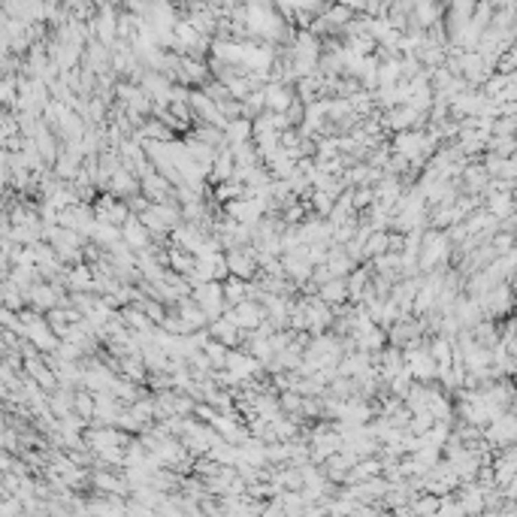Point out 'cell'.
<instances>
[{"mask_svg": "<svg viewBox=\"0 0 517 517\" xmlns=\"http://www.w3.org/2000/svg\"><path fill=\"white\" fill-rule=\"evenodd\" d=\"M318 296L327 302V306H336V302H345L348 296V281H339V278H330L327 285H321Z\"/></svg>", "mask_w": 517, "mask_h": 517, "instance_id": "8", "label": "cell"}, {"mask_svg": "<svg viewBox=\"0 0 517 517\" xmlns=\"http://www.w3.org/2000/svg\"><path fill=\"white\" fill-rule=\"evenodd\" d=\"M94 215H97V221H103V224H116L121 227L131 218V209H127V203H118L116 200V194H103L100 200L94 203Z\"/></svg>", "mask_w": 517, "mask_h": 517, "instance_id": "2", "label": "cell"}, {"mask_svg": "<svg viewBox=\"0 0 517 517\" xmlns=\"http://www.w3.org/2000/svg\"><path fill=\"white\" fill-rule=\"evenodd\" d=\"M430 508H436V499H424V503L417 505V512H430Z\"/></svg>", "mask_w": 517, "mask_h": 517, "instance_id": "15", "label": "cell"}, {"mask_svg": "<svg viewBox=\"0 0 517 517\" xmlns=\"http://www.w3.org/2000/svg\"><path fill=\"white\" fill-rule=\"evenodd\" d=\"M227 348H230V345H227V342H221V339H215V336H212V339L206 342V345H203V354H206L209 360H212V366H218V369H221V366H227V354H230V351H227Z\"/></svg>", "mask_w": 517, "mask_h": 517, "instance_id": "10", "label": "cell"}, {"mask_svg": "<svg viewBox=\"0 0 517 517\" xmlns=\"http://www.w3.org/2000/svg\"><path fill=\"white\" fill-rule=\"evenodd\" d=\"M121 239H124L133 252H142V248L151 245V230L142 224L140 215H131L124 224H121Z\"/></svg>", "mask_w": 517, "mask_h": 517, "instance_id": "4", "label": "cell"}, {"mask_svg": "<svg viewBox=\"0 0 517 517\" xmlns=\"http://www.w3.org/2000/svg\"><path fill=\"white\" fill-rule=\"evenodd\" d=\"M224 136H227V142H230V146L254 140V121L252 118H233L230 124L224 127Z\"/></svg>", "mask_w": 517, "mask_h": 517, "instance_id": "7", "label": "cell"}, {"mask_svg": "<svg viewBox=\"0 0 517 517\" xmlns=\"http://www.w3.org/2000/svg\"><path fill=\"white\" fill-rule=\"evenodd\" d=\"M432 357H439V360H448V345L445 342H436V345H432Z\"/></svg>", "mask_w": 517, "mask_h": 517, "instance_id": "14", "label": "cell"}, {"mask_svg": "<svg viewBox=\"0 0 517 517\" xmlns=\"http://www.w3.org/2000/svg\"><path fill=\"white\" fill-rule=\"evenodd\" d=\"M266 106H272L276 112H281V109L291 106V97H287L281 88H270V91H266Z\"/></svg>", "mask_w": 517, "mask_h": 517, "instance_id": "13", "label": "cell"}, {"mask_svg": "<svg viewBox=\"0 0 517 517\" xmlns=\"http://www.w3.org/2000/svg\"><path fill=\"white\" fill-rule=\"evenodd\" d=\"M94 487L97 490H109L112 496H116V493L124 496V493L131 490V484H127V478H116V475H109V472H97L94 475Z\"/></svg>", "mask_w": 517, "mask_h": 517, "instance_id": "9", "label": "cell"}, {"mask_svg": "<svg viewBox=\"0 0 517 517\" xmlns=\"http://www.w3.org/2000/svg\"><path fill=\"white\" fill-rule=\"evenodd\" d=\"M406 360H408V372H412V378H417V382H427V378L436 375V366H432V360L424 351H406Z\"/></svg>", "mask_w": 517, "mask_h": 517, "instance_id": "6", "label": "cell"}, {"mask_svg": "<svg viewBox=\"0 0 517 517\" xmlns=\"http://www.w3.org/2000/svg\"><path fill=\"white\" fill-rule=\"evenodd\" d=\"M387 245H390L387 233H384V230H375V233H372V236L366 239V245H363V257H378Z\"/></svg>", "mask_w": 517, "mask_h": 517, "instance_id": "12", "label": "cell"}, {"mask_svg": "<svg viewBox=\"0 0 517 517\" xmlns=\"http://www.w3.org/2000/svg\"><path fill=\"white\" fill-rule=\"evenodd\" d=\"M194 300L200 302L203 309H206V315H209V321H215V318H221L224 315V300H227V294H224V285L221 281H203V285H197L194 287Z\"/></svg>", "mask_w": 517, "mask_h": 517, "instance_id": "1", "label": "cell"}, {"mask_svg": "<svg viewBox=\"0 0 517 517\" xmlns=\"http://www.w3.org/2000/svg\"><path fill=\"white\" fill-rule=\"evenodd\" d=\"M233 318H236V324L242 327V330H257V327L263 324V309L257 306L254 300H242L236 302V306H230Z\"/></svg>", "mask_w": 517, "mask_h": 517, "instance_id": "5", "label": "cell"}, {"mask_svg": "<svg viewBox=\"0 0 517 517\" xmlns=\"http://www.w3.org/2000/svg\"><path fill=\"white\" fill-rule=\"evenodd\" d=\"M227 263H230V276H239V278H254L257 276V252L254 248H230L227 252Z\"/></svg>", "mask_w": 517, "mask_h": 517, "instance_id": "3", "label": "cell"}, {"mask_svg": "<svg viewBox=\"0 0 517 517\" xmlns=\"http://www.w3.org/2000/svg\"><path fill=\"white\" fill-rule=\"evenodd\" d=\"M366 285H369V272L366 270H354L351 278H348V296H351V300H363Z\"/></svg>", "mask_w": 517, "mask_h": 517, "instance_id": "11", "label": "cell"}]
</instances>
